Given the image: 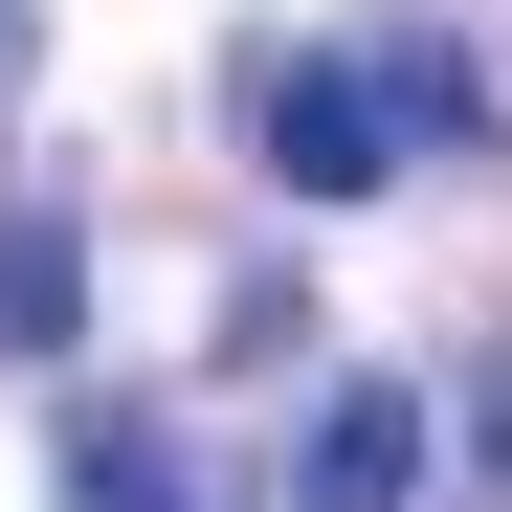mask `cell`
<instances>
[{"label": "cell", "mask_w": 512, "mask_h": 512, "mask_svg": "<svg viewBox=\"0 0 512 512\" xmlns=\"http://www.w3.org/2000/svg\"><path fill=\"white\" fill-rule=\"evenodd\" d=\"M423 134H468V67L423 45V23H379V45H290V67H268V179H290V201H379Z\"/></svg>", "instance_id": "6da1fadb"}, {"label": "cell", "mask_w": 512, "mask_h": 512, "mask_svg": "<svg viewBox=\"0 0 512 512\" xmlns=\"http://www.w3.org/2000/svg\"><path fill=\"white\" fill-rule=\"evenodd\" d=\"M290 512H423V379H334L290 446Z\"/></svg>", "instance_id": "7a4b0ae2"}, {"label": "cell", "mask_w": 512, "mask_h": 512, "mask_svg": "<svg viewBox=\"0 0 512 512\" xmlns=\"http://www.w3.org/2000/svg\"><path fill=\"white\" fill-rule=\"evenodd\" d=\"M67 512H201V490H179V446H156L134 401H90L67 423Z\"/></svg>", "instance_id": "3957f363"}, {"label": "cell", "mask_w": 512, "mask_h": 512, "mask_svg": "<svg viewBox=\"0 0 512 512\" xmlns=\"http://www.w3.org/2000/svg\"><path fill=\"white\" fill-rule=\"evenodd\" d=\"M67 312H90V245H67V223H0V357H67Z\"/></svg>", "instance_id": "277c9868"}]
</instances>
